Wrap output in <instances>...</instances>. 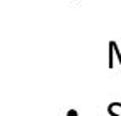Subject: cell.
<instances>
[{
    "label": "cell",
    "mask_w": 121,
    "mask_h": 116,
    "mask_svg": "<svg viewBox=\"0 0 121 116\" xmlns=\"http://www.w3.org/2000/svg\"><path fill=\"white\" fill-rule=\"evenodd\" d=\"M67 116H78V113H77L75 109H70V111L67 113Z\"/></svg>",
    "instance_id": "obj_2"
},
{
    "label": "cell",
    "mask_w": 121,
    "mask_h": 116,
    "mask_svg": "<svg viewBox=\"0 0 121 116\" xmlns=\"http://www.w3.org/2000/svg\"><path fill=\"white\" fill-rule=\"evenodd\" d=\"M118 107H121V103H111V104L108 106V114H109V116H119V114L116 113Z\"/></svg>",
    "instance_id": "obj_1"
}]
</instances>
